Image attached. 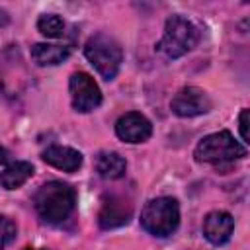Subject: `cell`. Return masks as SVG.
<instances>
[{
	"label": "cell",
	"mask_w": 250,
	"mask_h": 250,
	"mask_svg": "<svg viewBox=\"0 0 250 250\" xmlns=\"http://www.w3.org/2000/svg\"><path fill=\"white\" fill-rule=\"evenodd\" d=\"M39 219L47 225H59L70 217L76 205V191L72 186L53 180L43 184L33 197Z\"/></svg>",
	"instance_id": "obj_1"
},
{
	"label": "cell",
	"mask_w": 250,
	"mask_h": 250,
	"mask_svg": "<svg viewBox=\"0 0 250 250\" xmlns=\"http://www.w3.org/2000/svg\"><path fill=\"white\" fill-rule=\"evenodd\" d=\"M246 154H248L246 146L240 145L230 135V131H217L203 137L193 150V156L197 162L213 164L215 168H221V170L234 164V160L244 158Z\"/></svg>",
	"instance_id": "obj_2"
},
{
	"label": "cell",
	"mask_w": 250,
	"mask_h": 250,
	"mask_svg": "<svg viewBox=\"0 0 250 250\" xmlns=\"http://www.w3.org/2000/svg\"><path fill=\"white\" fill-rule=\"evenodd\" d=\"M199 37L195 23L182 16H170L166 20L162 39L156 43V51L166 59H180L199 43Z\"/></svg>",
	"instance_id": "obj_3"
},
{
	"label": "cell",
	"mask_w": 250,
	"mask_h": 250,
	"mask_svg": "<svg viewBox=\"0 0 250 250\" xmlns=\"http://www.w3.org/2000/svg\"><path fill=\"white\" fill-rule=\"evenodd\" d=\"M84 55L104 80L115 78L123 61L121 45L107 33L92 35L84 45Z\"/></svg>",
	"instance_id": "obj_4"
},
{
	"label": "cell",
	"mask_w": 250,
	"mask_h": 250,
	"mask_svg": "<svg viewBox=\"0 0 250 250\" xmlns=\"http://www.w3.org/2000/svg\"><path fill=\"white\" fill-rule=\"evenodd\" d=\"M180 225V207L172 197L150 199L141 211V227L158 238L170 236Z\"/></svg>",
	"instance_id": "obj_5"
},
{
	"label": "cell",
	"mask_w": 250,
	"mask_h": 250,
	"mask_svg": "<svg viewBox=\"0 0 250 250\" xmlns=\"http://www.w3.org/2000/svg\"><path fill=\"white\" fill-rule=\"evenodd\" d=\"M70 90V102L72 107L80 113H88L102 104V92L96 84V80L88 72H74L68 80Z\"/></svg>",
	"instance_id": "obj_6"
},
{
	"label": "cell",
	"mask_w": 250,
	"mask_h": 250,
	"mask_svg": "<svg viewBox=\"0 0 250 250\" xmlns=\"http://www.w3.org/2000/svg\"><path fill=\"white\" fill-rule=\"evenodd\" d=\"M170 107L178 117H195L211 109V100L201 88L186 86L172 98Z\"/></svg>",
	"instance_id": "obj_7"
},
{
	"label": "cell",
	"mask_w": 250,
	"mask_h": 250,
	"mask_svg": "<svg viewBox=\"0 0 250 250\" xmlns=\"http://www.w3.org/2000/svg\"><path fill=\"white\" fill-rule=\"evenodd\" d=\"M115 135L125 143H145L152 135V123L143 113L129 111L117 119Z\"/></svg>",
	"instance_id": "obj_8"
},
{
	"label": "cell",
	"mask_w": 250,
	"mask_h": 250,
	"mask_svg": "<svg viewBox=\"0 0 250 250\" xmlns=\"http://www.w3.org/2000/svg\"><path fill=\"white\" fill-rule=\"evenodd\" d=\"M131 215H133V205L125 197L111 193L102 203V209H100V215H98V223L105 230L107 229H117V227L127 225Z\"/></svg>",
	"instance_id": "obj_9"
},
{
	"label": "cell",
	"mask_w": 250,
	"mask_h": 250,
	"mask_svg": "<svg viewBox=\"0 0 250 250\" xmlns=\"http://www.w3.org/2000/svg\"><path fill=\"white\" fill-rule=\"evenodd\" d=\"M232 230H234V219L227 211H211L203 219V234L215 246L229 242Z\"/></svg>",
	"instance_id": "obj_10"
},
{
	"label": "cell",
	"mask_w": 250,
	"mask_h": 250,
	"mask_svg": "<svg viewBox=\"0 0 250 250\" xmlns=\"http://www.w3.org/2000/svg\"><path fill=\"white\" fill-rule=\"evenodd\" d=\"M41 158L62 170V172H76L80 166H82V154L76 150V148H70V146H62V145H53V146H47L43 152H41Z\"/></svg>",
	"instance_id": "obj_11"
},
{
	"label": "cell",
	"mask_w": 250,
	"mask_h": 250,
	"mask_svg": "<svg viewBox=\"0 0 250 250\" xmlns=\"http://www.w3.org/2000/svg\"><path fill=\"white\" fill-rule=\"evenodd\" d=\"M35 168L31 162L27 160H12L10 164H6L4 172L0 174V186L4 189H16L20 186H23L31 176H33Z\"/></svg>",
	"instance_id": "obj_12"
},
{
	"label": "cell",
	"mask_w": 250,
	"mask_h": 250,
	"mask_svg": "<svg viewBox=\"0 0 250 250\" xmlns=\"http://www.w3.org/2000/svg\"><path fill=\"white\" fill-rule=\"evenodd\" d=\"M70 57V47L66 45H47V43H35L31 47V59L39 66H55L61 64Z\"/></svg>",
	"instance_id": "obj_13"
},
{
	"label": "cell",
	"mask_w": 250,
	"mask_h": 250,
	"mask_svg": "<svg viewBox=\"0 0 250 250\" xmlns=\"http://www.w3.org/2000/svg\"><path fill=\"white\" fill-rule=\"evenodd\" d=\"M125 168H127V162L121 154L117 152H109V150H104L98 154L96 158V170L102 178L105 180H119L123 174H125Z\"/></svg>",
	"instance_id": "obj_14"
},
{
	"label": "cell",
	"mask_w": 250,
	"mask_h": 250,
	"mask_svg": "<svg viewBox=\"0 0 250 250\" xmlns=\"http://www.w3.org/2000/svg\"><path fill=\"white\" fill-rule=\"evenodd\" d=\"M37 29L45 37L57 39V37H62V33H64V21L57 14H45L37 20Z\"/></svg>",
	"instance_id": "obj_15"
},
{
	"label": "cell",
	"mask_w": 250,
	"mask_h": 250,
	"mask_svg": "<svg viewBox=\"0 0 250 250\" xmlns=\"http://www.w3.org/2000/svg\"><path fill=\"white\" fill-rule=\"evenodd\" d=\"M16 234H18L16 223L8 217H0V250H4L8 244H12L16 240Z\"/></svg>",
	"instance_id": "obj_16"
},
{
	"label": "cell",
	"mask_w": 250,
	"mask_h": 250,
	"mask_svg": "<svg viewBox=\"0 0 250 250\" xmlns=\"http://www.w3.org/2000/svg\"><path fill=\"white\" fill-rule=\"evenodd\" d=\"M238 129H240L242 143H248V109H242V111H240V117H238Z\"/></svg>",
	"instance_id": "obj_17"
},
{
	"label": "cell",
	"mask_w": 250,
	"mask_h": 250,
	"mask_svg": "<svg viewBox=\"0 0 250 250\" xmlns=\"http://www.w3.org/2000/svg\"><path fill=\"white\" fill-rule=\"evenodd\" d=\"M10 162H12V154H10V150L4 148V146L0 145V164H10Z\"/></svg>",
	"instance_id": "obj_18"
},
{
	"label": "cell",
	"mask_w": 250,
	"mask_h": 250,
	"mask_svg": "<svg viewBox=\"0 0 250 250\" xmlns=\"http://www.w3.org/2000/svg\"><path fill=\"white\" fill-rule=\"evenodd\" d=\"M4 23H8V14L4 10H0V25H4Z\"/></svg>",
	"instance_id": "obj_19"
},
{
	"label": "cell",
	"mask_w": 250,
	"mask_h": 250,
	"mask_svg": "<svg viewBox=\"0 0 250 250\" xmlns=\"http://www.w3.org/2000/svg\"><path fill=\"white\" fill-rule=\"evenodd\" d=\"M23 250H47V248H31V246H25Z\"/></svg>",
	"instance_id": "obj_20"
}]
</instances>
